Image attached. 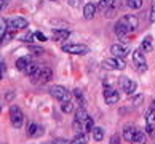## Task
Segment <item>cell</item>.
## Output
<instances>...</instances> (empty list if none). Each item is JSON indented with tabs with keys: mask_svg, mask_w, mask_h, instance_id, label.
I'll return each instance as SVG.
<instances>
[{
	"mask_svg": "<svg viewBox=\"0 0 155 144\" xmlns=\"http://www.w3.org/2000/svg\"><path fill=\"white\" fill-rule=\"evenodd\" d=\"M109 144H120V136L118 135H112L110 142H109Z\"/></svg>",
	"mask_w": 155,
	"mask_h": 144,
	"instance_id": "obj_36",
	"label": "cell"
},
{
	"mask_svg": "<svg viewBox=\"0 0 155 144\" xmlns=\"http://www.w3.org/2000/svg\"><path fill=\"white\" fill-rule=\"evenodd\" d=\"M146 122H147V123H155V111H153V109H150V111H147Z\"/></svg>",
	"mask_w": 155,
	"mask_h": 144,
	"instance_id": "obj_29",
	"label": "cell"
},
{
	"mask_svg": "<svg viewBox=\"0 0 155 144\" xmlns=\"http://www.w3.org/2000/svg\"><path fill=\"white\" fill-rule=\"evenodd\" d=\"M69 5L75 8V7H78V5H80V0H69Z\"/></svg>",
	"mask_w": 155,
	"mask_h": 144,
	"instance_id": "obj_38",
	"label": "cell"
},
{
	"mask_svg": "<svg viewBox=\"0 0 155 144\" xmlns=\"http://www.w3.org/2000/svg\"><path fill=\"white\" fill-rule=\"evenodd\" d=\"M96 10H97V5L94 3H87L83 7V16H85V19H93L94 18V15H96Z\"/></svg>",
	"mask_w": 155,
	"mask_h": 144,
	"instance_id": "obj_12",
	"label": "cell"
},
{
	"mask_svg": "<svg viewBox=\"0 0 155 144\" xmlns=\"http://www.w3.org/2000/svg\"><path fill=\"white\" fill-rule=\"evenodd\" d=\"M150 109H153V111H155V99L152 101V106H150Z\"/></svg>",
	"mask_w": 155,
	"mask_h": 144,
	"instance_id": "obj_42",
	"label": "cell"
},
{
	"mask_svg": "<svg viewBox=\"0 0 155 144\" xmlns=\"http://www.w3.org/2000/svg\"><path fill=\"white\" fill-rule=\"evenodd\" d=\"M110 53L114 56H117V58H125L126 55L130 53V50H128V47H126L125 43H115V45L110 47Z\"/></svg>",
	"mask_w": 155,
	"mask_h": 144,
	"instance_id": "obj_10",
	"label": "cell"
},
{
	"mask_svg": "<svg viewBox=\"0 0 155 144\" xmlns=\"http://www.w3.org/2000/svg\"><path fill=\"white\" fill-rule=\"evenodd\" d=\"M50 95L54 98V99H58L61 102H67V101H71V91H69L67 88H64V86H61V85H53L50 88Z\"/></svg>",
	"mask_w": 155,
	"mask_h": 144,
	"instance_id": "obj_1",
	"label": "cell"
},
{
	"mask_svg": "<svg viewBox=\"0 0 155 144\" xmlns=\"http://www.w3.org/2000/svg\"><path fill=\"white\" fill-rule=\"evenodd\" d=\"M117 22H118V24H122L128 34L134 32L137 29V26H139V19H137V16H134V15H125L123 18H120Z\"/></svg>",
	"mask_w": 155,
	"mask_h": 144,
	"instance_id": "obj_2",
	"label": "cell"
},
{
	"mask_svg": "<svg viewBox=\"0 0 155 144\" xmlns=\"http://www.w3.org/2000/svg\"><path fill=\"white\" fill-rule=\"evenodd\" d=\"M114 3H115V0H99V3H97V10L102 11V13H106V11L110 8Z\"/></svg>",
	"mask_w": 155,
	"mask_h": 144,
	"instance_id": "obj_19",
	"label": "cell"
},
{
	"mask_svg": "<svg viewBox=\"0 0 155 144\" xmlns=\"http://www.w3.org/2000/svg\"><path fill=\"white\" fill-rule=\"evenodd\" d=\"M3 75H5V66L0 64V79H3Z\"/></svg>",
	"mask_w": 155,
	"mask_h": 144,
	"instance_id": "obj_41",
	"label": "cell"
},
{
	"mask_svg": "<svg viewBox=\"0 0 155 144\" xmlns=\"http://www.w3.org/2000/svg\"><path fill=\"white\" fill-rule=\"evenodd\" d=\"M141 50H142V53L152 51V35L144 37V40H142V43H141Z\"/></svg>",
	"mask_w": 155,
	"mask_h": 144,
	"instance_id": "obj_16",
	"label": "cell"
},
{
	"mask_svg": "<svg viewBox=\"0 0 155 144\" xmlns=\"http://www.w3.org/2000/svg\"><path fill=\"white\" fill-rule=\"evenodd\" d=\"M53 77V72H51L50 67H42L38 69L35 75H32V82L34 83H47L48 80Z\"/></svg>",
	"mask_w": 155,
	"mask_h": 144,
	"instance_id": "obj_5",
	"label": "cell"
},
{
	"mask_svg": "<svg viewBox=\"0 0 155 144\" xmlns=\"http://www.w3.org/2000/svg\"><path fill=\"white\" fill-rule=\"evenodd\" d=\"M87 119H88V112L85 111V107H83V106H82V107H78L77 111H75V120H78V122L85 123V122H87Z\"/></svg>",
	"mask_w": 155,
	"mask_h": 144,
	"instance_id": "obj_17",
	"label": "cell"
},
{
	"mask_svg": "<svg viewBox=\"0 0 155 144\" xmlns=\"http://www.w3.org/2000/svg\"><path fill=\"white\" fill-rule=\"evenodd\" d=\"M133 61H134V64L137 67V71H146L147 66H146V56L144 53H142V50H136L133 51Z\"/></svg>",
	"mask_w": 155,
	"mask_h": 144,
	"instance_id": "obj_8",
	"label": "cell"
},
{
	"mask_svg": "<svg viewBox=\"0 0 155 144\" xmlns=\"http://www.w3.org/2000/svg\"><path fill=\"white\" fill-rule=\"evenodd\" d=\"M51 144H72V141L69 139H64V138H58V139H54Z\"/></svg>",
	"mask_w": 155,
	"mask_h": 144,
	"instance_id": "obj_34",
	"label": "cell"
},
{
	"mask_svg": "<svg viewBox=\"0 0 155 144\" xmlns=\"http://www.w3.org/2000/svg\"><path fill=\"white\" fill-rule=\"evenodd\" d=\"M104 98H106L107 104H115V102L120 99L117 90L114 88V86H104Z\"/></svg>",
	"mask_w": 155,
	"mask_h": 144,
	"instance_id": "obj_9",
	"label": "cell"
},
{
	"mask_svg": "<svg viewBox=\"0 0 155 144\" xmlns=\"http://www.w3.org/2000/svg\"><path fill=\"white\" fill-rule=\"evenodd\" d=\"M69 35H71V32H69L67 29H54V31H53V40H56V42L64 40Z\"/></svg>",
	"mask_w": 155,
	"mask_h": 144,
	"instance_id": "obj_14",
	"label": "cell"
},
{
	"mask_svg": "<svg viewBox=\"0 0 155 144\" xmlns=\"http://www.w3.org/2000/svg\"><path fill=\"white\" fill-rule=\"evenodd\" d=\"M15 32H16V31H13V29H10V27H8V29H7V32H5V35H3V39H2V45H7L10 40L15 37Z\"/></svg>",
	"mask_w": 155,
	"mask_h": 144,
	"instance_id": "obj_24",
	"label": "cell"
},
{
	"mask_svg": "<svg viewBox=\"0 0 155 144\" xmlns=\"http://www.w3.org/2000/svg\"><path fill=\"white\" fill-rule=\"evenodd\" d=\"M34 39L38 40V42H47V40H48L43 32H34Z\"/></svg>",
	"mask_w": 155,
	"mask_h": 144,
	"instance_id": "obj_32",
	"label": "cell"
},
{
	"mask_svg": "<svg viewBox=\"0 0 155 144\" xmlns=\"http://www.w3.org/2000/svg\"><path fill=\"white\" fill-rule=\"evenodd\" d=\"M146 131H147V135H149V136L155 139V123H147Z\"/></svg>",
	"mask_w": 155,
	"mask_h": 144,
	"instance_id": "obj_30",
	"label": "cell"
},
{
	"mask_svg": "<svg viewBox=\"0 0 155 144\" xmlns=\"http://www.w3.org/2000/svg\"><path fill=\"white\" fill-rule=\"evenodd\" d=\"M7 5H8V0H0V11L3 8H7Z\"/></svg>",
	"mask_w": 155,
	"mask_h": 144,
	"instance_id": "obj_39",
	"label": "cell"
},
{
	"mask_svg": "<svg viewBox=\"0 0 155 144\" xmlns=\"http://www.w3.org/2000/svg\"><path fill=\"white\" fill-rule=\"evenodd\" d=\"M61 48H62V51L71 53V55H87L90 51L87 45H82V43H64Z\"/></svg>",
	"mask_w": 155,
	"mask_h": 144,
	"instance_id": "obj_4",
	"label": "cell"
},
{
	"mask_svg": "<svg viewBox=\"0 0 155 144\" xmlns=\"http://www.w3.org/2000/svg\"><path fill=\"white\" fill-rule=\"evenodd\" d=\"M31 50L34 51V53H37V55H42V53H43V51H45L43 48H38V47H34V45H31Z\"/></svg>",
	"mask_w": 155,
	"mask_h": 144,
	"instance_id": "obj_37",
	"label": "cell"
},
{
	"mask_svg": "<svg viewBox=\"0 0 155 144\" xmlns=\"http://www.w3.org/2000/svg\"><path fill=\"white\" fill-rule=\"evenodd\" d=\"M150 22H155V2L152 3V8H150Z\"/></svg>",
	"mask_w": 155,
	"mask_h": 144,
	"instance_id": "obj_35",
	"label": "cell"
},
{
	"mask_svg": "<svg viewBox=\"0 0 155 144\" xmlns=\"http://www.w3.org/2000/svg\"><path fill=\"white\" fill-rule=\"evenodd\" d=\"M0 112H2V102H0Z\"/></svg>",
	"mask_w": 155,
	"mask_h": 144,
	"instance_id": "obj_43",
	"label": "cell"
},
{
	"mask_svg": "<svg viewBox=\"0 0 155 144\" xmlns=\"http://www.w3.org/2000/svg\"><path fill=\"white\" fill-rule=\"evenodd\" d=\"M7 29H8L7 19H5V18H0V45H2V39H3V35H5V32H7Z\"/></svg>",
	"mask_w": 155,
	"mask_h": 144,
	"instance_id": "obj_25",
	"label": "cell"
},
{
	"mask_svg": "<svg viewBox=\"0 0 155 144\" xmlns=\"http://www.w3.org/2000/svg\"><path fill=\"white\" fill-rule=\"evenodd\" d=\"M51 2H54V0H51Z\"/></svg>",
	"mask_w": 155,
	"mask_h": 144,
	"instance_id": "obj_44",
	"label": "cell"
},
{
	"mask_svg": "<svg viewBox=\"0 0 155 144\" xmlns=\"http://www.w3.org/2000/svg\"><path fill=\"white\" fill-rule=\"evenodd\" d=\"M146 142H147V136L142 133V131L137 130L136 135H134V138L131 139V144H146Z\"/></svg>",
	"mask_w": 155,
	"mask_h": 144,
	"instance_id": "obj_18",
	"label": "cell"
},
{
	"mask_svg": "<svg viewBox=\"0 0 155 144\" xmlns=\"http://www.w3.org/2000/svg\"><path fill=\"white\" fill-rule=\"evenodd\" d=\"M38 69H40V67L35 64V62H29V66L26 67V74H27L29 77H32V75H35V74H37Z\"/></svg>",
	"mask_w": 155,
	"mask_h": 144,
	"instance_id": "obj_23",
	"label": "cell"
},
{
	"mask_svg": "<svg viewBox=\"0 0 155 144\" xmlns=\"http://www.w3.org/2000/svg\"><path fill=\"white\" fill-rule=\"evenodd\" d=\"M29 62H31L29 56H22V58H19V59L16 61V69H19V71H26V67L29 66Z\"/></svg>",
	"mask_w": 155,
	"mask_h": 144,
	"instance_id": "obj_20",
	"label": "cell"
},
{
	"mask_svg": "<svg viewBox=\"0 0 155 144\" xmlns=\"http://www.w3.org/2000/svg\"><path fill=\"white\" fill-rule=\"evenodd\" d=\"M120 88H122L126 95H133L136 91V82L131 80L130 77H122L120 79Z\"/></svg>",
	"mask_w": 155,
	"mask_h": 144,
	"instance_id": "obj_7",
	"label": "cell"
},
{
	"mask_svg": "<svg viewBox=\"0 0 155 144\" xmlns=\"http://www.w3.org/2000/svg\"><path fill=\"white\" fill-rule=\"evenodd\" d=\"M27 135L32 138H37L40 135H43V128L37 123H29V128H27Z\"/></svg>",
	"mask_w": 155,
	"mask_h": 144,
	"instance_id": "obj_13",
	"label": "cell"
},
{
	"mask_svg": "<svg viewBox=\"0 0 155 144\" xmlns=\"http://www.w3.org/2000/svg\"><path fill=\"white\" fill-rule=\"evenodd\" d=\"M32 37H34V34H29V32H27L26 35H22V37H21V42H24V43L29 42V43H31V42H32Z\"/></svg>",
	"mask_w": 155,
	"mask_h": 144,
	"instance_id": "obj_33",
	"label": "cell"
},
{
	"mask_svg": "<svg viewBox=\"0 0 155 144\" xmlns=\"http://www.w3.org/2000/svg\"><path fill=\"white\" fill-rule=\"evenodd\" d=\"M102 67L106 69H112V71H123L126 67V62L123 61V58H107V59L102 61Z\"/></svg>",
	"mask_w": 155,
	"mask_h": 144,
	"instance_id": "obj_3",
	"label": "cell"
},
{
	"mask_svg": "<svg viewBox=\"0 0 155 144\" xmlns=\"http://www.w3.org/2000/svg\"><path fill=\"white\" fill-rule=\"evenodd\" d=\"M10 120H11V123H13L15 128H21L24 117H22V112H21V109L18 106H11V109H10Z\"/></svg>",
	"mask_w": 155,
	"mask_h": 144,
	"instance_id": "obj_6",
	"label": "cell"
},
{
	"mask_svg": "<svg viewBox=\"0 0 155 144\" xmlns=\"http://www.w3.org/2000/svg\"><path fill=\"white\" fill-rule=\"evenodd\" d=\"M141 101H142V96H141V95H139V96H136L134 99H133V102H134V106H137V104H139Z\"/></svg>",
	"mask_w": 155,
	"mask_h": 144,
	"instance_id": "obj_40",
	"label": "cell"
},
{
	"mask_svg": "<svg viewBox=\"0 0 155 144\" xmlns=\"http://www.w3.org/2000/svg\"><path fill=\"white\" fill-rule=\"evenodd\" d=\"M74 96L77 98V101L80 102V106L85 104V98H83V93H82V90H80V88H75V90H74Z\"/></svg>",
	"mask_w": 155,
	"mask_h": 144,
	"instance_id": "obj_27",
	"label": "cell"
},
{
	"mask_svg": "<svg viewBox=\"0 0 155 144\" xmlns=\"http://www.w3.org/2000/svg\"><path fill=\"white\" fill-rule=\"evenodd\" d=\"M91 135H93L94 141H102V139H104V128H101V126H94L93 131H91Z\"/></svg>",
	"mask_w": 155,
	"mask_h": 144,
	"instance_id": "obj_21",
	"label": "cell"
},
{
	"mask_svg": "<svg viewBox=\"0 0 155 144\" xmlns=\"http://www.w3.org/2000/svg\"><path fill=\"white\" fill-rule=\"evenodd\" d=\"M94 128V120L93 119H87V122H85V131H93Z\"/></svg>",
	"mask_w": 155,
	"mask_h": 144,
	"instance_id": "obj_31",
	"label": "cell"
},
{
	"mask_svg": "<svg viewBox=\"0 0 155 144\" xmlns=\"http://www.w3.org/2000/svg\"><path fill=\"white\" fill-rule=\"evenodd\" d=\"M142 3H144V0H128V2H126V5L133 10H139L142 7Z\"/></svg>",
	"mask_w": 155,
	"mask_h": 144,
	"instance_id": "obj_26",
	"label": "cell"
},
{
	"mask_svg": "<svg viewBox=\"0 0 155 144\" xmlns=\"http://www.w3.org/2000/svg\"><path fill=\"white\" fill-rule=\"evenodd\" d=\"M27 26V21L24 18H21V16H16V18H13L10 21V29H13V31H22V29H26Z\"/></svg>",
	"mask_w": 155,
	"mask_h": 144,
	"instance_id": "obj_11",
	"label": "cell"
},
{
	"mask_svg": "<svg viewBox=\"0 0 155 144\" xmlns=\"http://www.w3.org/2000/svg\"><path fill=\"white\" fill-rule=\"evenodd\" d=\"M136 131H137V128H134L133 125H126L125 128H123V138H125L126 141H131L134 138Z\"/></svg>",
	"mask_w": 155,
	"mask_h": 144,
	"instance_id": "obj_15",
	"label": "cell"
},
{
	"mask_svg": "<svg viewBox=\"0 0 155 144\" xmlns=\"http://www.w3.org/2000/svg\"><path fill=\"white\" fill-rule=\"evenodd\" d=\"M72 144H88V136L83 135V133H78V135H75V138H74Z\"/></svg>",
	"mask_w": 155,
	"mask_h": 144,
	"instance_id": "obj_22",
	"label": "cell"
},
{
	"mask_svg": "<svg viewBox=\"0 0 155 144\" xmlns=\"http://www.w3.org/2000/svg\"><path fill=\"white\" fill-rule=\"evenodd\" d=\"M72 109H74V106H72V102H71V101L62 102V104H61V111H62V112H66V114L72 112Z\"/></svg>",
	"mask_w": 155,
	"mask_h": 144,
	"instance_id": "obj_28",
	"label": "cell"
}]
</instances>
